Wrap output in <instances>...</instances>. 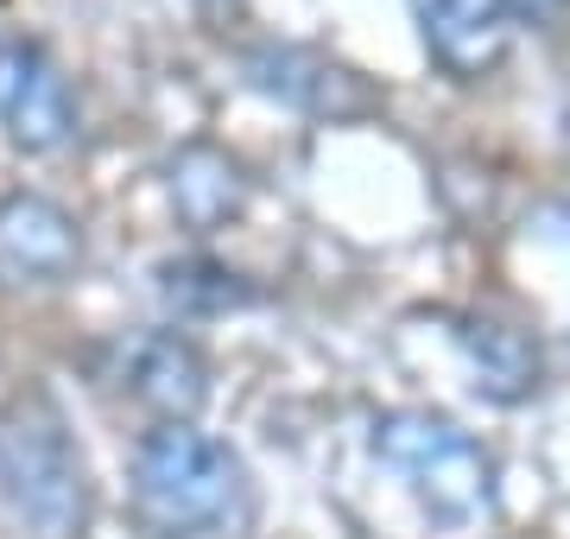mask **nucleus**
<instances>
[{"label": "nucleus", "instance_id": "9b49d317", "mask_svg": "<svg viewBox=\"0 0 570 539\" xmlns=\"http://www.w3.org/2000/svg\"><path fill=\"white\" fill-rule=\"evenodd\" d=\"M235 273L223 267H165V298H178V305H197L204 298L209 312H223V305H235L242 298V286H228Z\"/></svg>", "mask_w": 570, "mask_h": 539}, {"label": "nucleus", "instance_id": "f8f14e48", "mask_svg": "<svg viewBox=\"0 0 570 539\" xmlns=\"http://www.w3.org/2000/svg\"><path fill=\"white\" fill-rule=\"evenodd\" d=\"M513 7V20H532V26H546V20H558L570 0H508Z\"/></svg>", "mask_w": 570, "mask_h": 539}, {"label": "nucleus", "instance_id": "9d476101", "mask_svg": "<svg viewBox=\"0 0 570 539\" xmlns=\"http://www.w3.org/2000/svg\"><path fill=\"white\" fill-rule=\"evenodd\" d=\"M456 343H463L482 394L527 400L532 388H539V369H546V362H539V343H532L527 331H513V324H501V317H463Z\"/></svg>", "mask_w": 570, "mask_h": 539}, {"label": "nucleus", "instance_id": "1a4fd4ad", "mask_svg": "<svg viewBox=\"0 0 570 539\" xmlns=\"http://www.w3.org/2000/svg\"><path fill=\"white\" fill-rule=\"evenodd\" d=\"M165 190H171V209H178L184 228H228L254 197V178L242 171V159H228L223 146H184L178 159L165 166Z\"/></svg>", "mask_w": 570, "mask_h": 539}, {"label": "nucleus", "instance_id": "6e6552de", "mask_svg": "<svg viewBox=\"0 0 570 539\" xmlns=\"http://www.w3.org/2000/svg\"><path fill=\"white\" fill-rule=\"evenodd\" d=\"M254 84L279 102L305 108V115H330V121H348V115H367L374 108V89L348 70V63L324 58V51H298V45H279V51H254L247 58Z\"/></svg>", "mask_w": 570, "mask_h": 539}, {"label": "nucleus", "instance_id": "423d86ee", "mask_svg": "<svg viewBox=\"0 0 570 539\" xmlns=\"http://www.w3.org/2000/svg\"><path fill=\"white\" fill-rule=\"evenodd\" d=\"M115 381L127 388L134 406L159 413V425H190L197 406L209 400V362L197 355V343L178 331H146L134 343H121V369Z\"/></svg>", "mask_w": 570, "mask_h": 539}, {"label": "nucleus", "instance_id": "f257e3e1", "mask_svg": "<svg viewBox=\"0 0 570 539\" xmlns=\"http://www.w3.org/2000/svg\"><path fill=\"white\" fill-rule=\"evenodd\" d=\"M127 508L146 539H235L254 527V482L223 438L153 425L127 463Z\"/></svg>", "mask_w": 570, "mask_h": 539}, {"label": "nucleus", "instance_id": "39448f33", "mask_svg": "<svg viewBox=\"0 0 570 539\" xmlns=\"http://www.w3.org/2000/svg\"><path fill=\"white\" fill-rule=\"evenodd\" d=\"M82 267L77 216L39 190L0 197V286H58Z\"/></svg>", "mask_w": 570, "mask_h": 539}, {"label": "nucleus", "instance_id": "20e7f679", "mask_svg": "<svg viewBox=\"0 0 570 539\" xmlns=\"http://www.w3.org/2000/svg\"><path fill=\"white\" fill-rule=\"evenodd\" d=\"M0 134L26 153H58L77 134V96L32 39H0Z\"/></svg>", "mask_w": 570, "mask_h": 539}, {"label": "nucleus", "instance_id": "f03ea898", "mask_svg": "<svg viewBox=\"0 0 570 539\" xmlns=\"http://www.w3.org/2000/svg\"><path fill=\"white\" fill-rule=\"evenodd\" d=\"M0 508L32 539H82L96 520L89 457L45 388L0 400Z\"/></svg>", "mask_w": 570, "mask_h": 539}, {"label": "nucleus", "instance_id": "ddd939ff", "mask_svg": "<svg viewBox=\"0 0 570 539\" xmlns=\"http://www.w3.org/2000/svg\"><path fill=\"white\" fill-rule=\"evenodd\" d=\"M197 7H235V0H197Z\"/></svg>", "mask_w": 570, "mask_h": 539}, {"label": "nucleus", "instance_id": "7ed1b4c3", "mask_svg": "<svg viewBox=\"0 0 570 539\" xmlns=\"http://www.w3.org/2000/svg\"><path fill=\"white\" fill-rule=\"evenodd\" d=\"M374 457L412 482V496L444 527H475L494 514V457L444 413H381L374 419Z\"/></svg>", "mask_w": 570, "mask_h": 539}, {"label": "nucleus", "instance_id": "0eeeda50", "mask_svg": "<svg viewBox=\"0 0 570 539\" xmlns=\"http://www.w3.org/2000/svg\"><path fill=\"white\" fill-rule=\"evenodd\" d=\"M425 51L444 63L450 77H489L513 45V7L508 0H412Z\"/></svg>", "mask_w": 570, "mask_h": 539}]
</instances>
